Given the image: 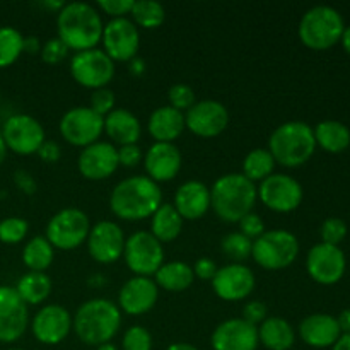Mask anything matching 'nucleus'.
<instances>
[{"mask_svg":"<svg viewBox=\"0 0 350 350\" xmlns=\"http://www.w3.org/2000/svg\"><path fill=\"white\" fill-rule=\"evenodd\" d=\"M299 255V241L286 229L265 231L253 241L252 258L265 270H282L293 265Z\"/></svg>","mask_w":350,"mask_h":350,"instance_id":"nucleus-7","label":"nucleus"},{"mask_svg":"<svg viewBox=\"0 0 350 350\" xmlns=\"http://www.w3.org/2000/svg\"><path fill=\"white\" fill-rule=\"evenodd\" d=\"M115 105H116L115 92L108 88L92 91L91 99H89V108H91L96 115L103 116V118L115 109Z\"/></svg>","mask_w":350,"mask_h":350,"instance_id":"nucleus-43","label":"nucleus"},{"mask_svg":"<svg viewBox=\"0 0 350 350\" xmlns=\"http://www.w3.org/2000/svg\"><path fill=\"white\" fill-rule=\"evenodd\" d=\"M258 342L269 350H289L296 342V332L284 318L269 317L258 325Z\"/></svg>","mask_w":350,"mask_h":350,"instance_id":"nucleus-29","label":"nucleus"},{"mask_svg":"<svg viewBox=\"0 0 350 350\" xmlns=\"http://www.w3.org/2000/svg\"><path fill=\"white\" fill-rule=\"evenodd\" d=\"M105 133L113 146H130L139 142L142 135V125L132 111L125 108H115L105 116Z\"/></svg>","mask_w":350,"mask_h":350,"instance_id":"nucleus-27","label":"nucleus"},{"mask_svg":"<svg viewBox=\"0 0 350 350\" xmlns=\"http://www.w3.org/2000/svg\"><path fill=\"white\" fill-rule=\"evenodd\" d=\"M123 350H152V335L147 328L140 325H133L123 334Z\"/></svg>","mask_w":350,"mask_h":350,"instance_id":"nucleus-40","label":"nucleus"},{"mask_svg":"<svg viewBox=\"0 0 350 350\" xmlns=\"http://www.w3.org/2000/svg\"><path fill=\"white\" fill-rule=\"evenodd\" d=\"M118 149V163L120 166L125 167H135L140 161L144 159L142 149L137 144H130V146L116 147Z\"/></svg>","mask_w":350,"mask_h":350,"instance_id":"nucleus-48","label":"nucleus"},{"mask_svg":"<svg viewBox=\"0 0 350 350\" xmlns=\"http://www.w3.org/2000/svg\"><path fill=\"white\" fill-rule=\"evenodd\" d=\"M70 74L79 85L96 91L108 88L115 77V62L99 48L77 51L70 58Z\"/></svg>","mask_w":350,"mask_h":350,"instance_id":"nucleus-9","label":"nucleus"},{"mask_svg":"<svg viewBox=\"0 0 350 350\" xmlns=\"http://www.w3.org/2000/svg\"><path fill=\"white\" fill-rule=\"evenodd\" d=\"M41 51V43L36 36H24V53L36 55Z\"/></svg>","mask_w":350,"mask_h":350,"instance_id":"nucleus-51","label":"nucleus"},{"mask_svg":"<svg viewBox=\"0 0 350 350\" xmlns=\"http://www.w3.org/2000/svg\"><path fill=\"white\" fill-rule=\"evenodd\" d=\"M340 43L344 46V50L347 51V55H350V26H345L344 33H342Z\"/></svg>","mask_w":350,"mask_h":350,"instance_id":"nucleus-56","label":"nucleus"},{"mask_svg":"<svg viewBox=\"0 0 350 350\" xmlns=\"http://www.w3.org/2000/svg\"><path fill=\"white\" fill-rule=\"evenodd\" d=\"M132 23L144 29H156L164 23L166 10L156 0H135L132 7Z\"/></svg>","mask_w":350,"mask_h":350,"instance_id":"nucleus-36","label":"nucleus"},{"mask_svg":"<svg viewBox=\"0 0 350 350\" xmlns=\"http://www.w3.org/2000/svg\"><path fill=\"white\" fill-rule=\"evenodd\" d=\"M7 350H24V349H16V347H14V349H7Z\"/></svg>","mask_w":350,"mask_h":350,"instance_id":"nucleus-60","label":"nucleus"},{"mask_svg":"<svg viewBox=\"0 0 350 350\" xmlns=\"http://www.w3.org/2000/svg\"><path fill=\"white\" fill-rule=\"evenodd\" d=\"M147 129H149L150 137L156 142L173 144L187 129L185 126V113L171 108L170 105L159 106L150 113Z\"/></svg>","mask_w":350,"mask_h":350,"instance_id":"nucleus-28","label":"nucleus"},{"mask_svg":"<svg viewBox=\"0 0 350 350\" xmlns=\"http://www.w3.org/2000/svg\"><path fill=\"white\" fill-rule=\"evenodd\" d=\"M103 51L113 62H130L137 57L140 48L139 27L129 17L111 19L103 27Z\"/></svg>","mask_w":350,"mask_h":350,"instance_id":"nucleus-14","label":"nucleus"},{"mask_svg":"<svg viewBox=\"0 0 350 350\" xmlns=\"http://www.w3.org/2000/svg\"><path fill=\"white\" fill-rule=\"evenodd\" d=\"M31 332L43 345H58L72 332V317L60 304H46L31 320Z\"/></svg>","mask_w":350,"mask_h":350,"instance_id":"nucleus-20","label":"nucleus"},{"mask_svg":"<svg viewBox=\"0 0 350 350\" xmlns=\"http://www.w3.org/2000/svg\"><path fill=\"white\" fill-rule=\"evenodd\" d=\"M166 350H198L195 345L185 344V342H176V344H171Z\"/></svg>","mask_w":350,"mask_h":350,"instance_id":"nucleus-57","label":"nucleus"},{"mask_svg":"<svg viewBox=\"0 0 350 350\" xmlns=\"http://www.w3.org/2000/svg\"><path fill=\"white\" fill-rule=\"evenodd\" d=\"M317 150L314 132L304 122H286L277 126L269 139V152L275 164L299 167L313 157Z\"/></svg>","mask_w":350,"mask_h":350,"instance_id":"nucleus-5","label":"nucleus"},{"mask_svg":"<svg viewBox=\"0 0 350 350\" xmlns=\"http://www.w3.org/2000/svg\"><path fill=\"white\" fill-rule=\"evenodd\" d=\"M16 183L19 185V187L23 188L26 193H33V191H34V181H33V178H31L27 173H26V180H23L21 173H16Z\"/></svg>","mask_w":350,"mask_h":350,"instance_id":"nucleus-52","label":"nucleus"},{"mask_svg":"<svg viewBox=\"0 0 350 350\" xmlns=\"http://www.w3.org/2000/svg\"><path fill=\"white\" fill-rule=\"evenodd\" d=\"M185 126L193 135L202 139H214L229 126V111L215 99L198 101L185 113Z\"/></svg>","mask_w":350,"mask_h":350,"instance_id":"nucleus-16","label":"nucleus"},{"mask_svg":"<svg viewBox=\"0 0 350 350\" xmlns=\"http://www.w3.org/2000/svg\"><path fill=\"white\" fill-rule=\"evenodd\" d=\"M181 152L174 144L154 142L144 156V167L152 181L167 183L174 180L181 170Z\"/></svg>","mask_w":350,"mask_h":350,"instance_id":"nucleus-24","label":"nucleus"},{"mask_svg":"<svg viewBox=\"0 0 350 350\" xmlns=\"http://www.w3.org/2000/svg\"><path fill=\"white\" fill-rule=\"evenodd\" d=\"M103 27L101 12L91 3L70 2L58 10L57 38L75 53L98 46L101 43Z\"/></svg>","mask_w":350,"mask_h":350,"instance_id":"nucleus-1","label":"nucleus"},{"mask_svg":"<svg viewBox=\"0 0 350 350\" xmlns=\"http://www.w3.org/2000/svg\"><path fill=\"white\" fill-rule=\"evenodd\" d=\"M267 314H269V310H267V304L262 303V301H250L245 308H243V320L248 321L253 327H258L263 321L267 320Z\"/></svg>","mask_w":350,"mask_h":350,"instance_id":"nucleus-47","label":"nucleus"},{"mask_svg":"<svg viewBox=\"0 0 350 350\" xmlns=\"http://www.w3.org/2000/svg\"><path fill=\"white\" fill-rule=\"evenodd\" d=\"M191 269H193V275L202 280H212L215 277V273H217V265H215L214 260L207 258V256L198 258L197 263Z\"/></svg>","mask_w":350,"mask_h":350,"instance_id":"nucleus-49","label":"nucleus"},{"mask_svg":"<svg viewBox=\"0 0 350 350\" xmlns=\"http://www.w3.org/2000/svg\"><path fill=\"white\" fill-rule=\"evenodd\" d=\"M159 287L150 277L133 275L126 280L118 293V308L130 317L146 314L156 306Z\"/></svg>","mask_w":350,"mask_h":350,"instance_id":"nucleus-22","label":"nucleus"},{"mask_svg":"<svg viewBox=\"0 0 350 350\" xmlns=\"http://www.w3.org/2000/svg\"><path fill=\"white\" fill-rule=\"evenodd\" d=\"M55 248L44 236H34L24 245L23 263L29 272H44L53 263Z\"/></svg>","mask_w":350,"mask_h":350,"instance_id":"nucleus-34","label":"nucleus"},{"mask_svg":"<svg viewBox=\"0 0 350 350\" xmlns=\"http://www.w3.org/2000/svg\"><path fill=\"white\" fill-rule=\"evenodd\" d=\"M163 204L161 187L149 176H129L115 185L109 195V208L123 221H144L152 217Z\"/></svg>","mask_w":350,"mask_h":350,"instance_id":"nucleus-2","label":"nucleus"},{"mask_svg":"<svg viewBox=\"0 0 350 350\" xmlns=\"http://www.w3.org/2000/svg\"><path fill=\"white\" fill-rule=\"evenodd\" d=\"M340 335L342 330L337 318L327 313L310 314L299 325L301 340L314 349L334 347Z\"/></svg>","mask_w":350,"mask_h":350,"instance_id":"nucleus-25","label":"nucleus"},{"mask_svg":"<svg viewBox=\"0 0 350 350\" xmlns=\"http://www.w3.org/2000/svg\"><path fill=\"white\" fill-rule=\"evenodd\" d=\"M193 269L185 262L163 263L154 273V282L167 293H183L193 284Z\"/></svg>","mask_w":350,"mask_h":350,"instance_id":"nucleus-31","label":"nucleus"},{"mask_svg":"<svg viewBox=\"0 0 350 350\" xmlns=\"http://www.w3.org/2000/svg\"><path fill=\"white\" fill-rule=\"evenodd\" d=\"M345 269H347V260L340 246L318 243L308 252V275L321 286H334L340 282L342 277L345 275Z\"/></svg>","mask_w":350,"mask_h":350,"instance_id":"nucleus-15","label":"nucleus"},{"mask_svg":"<svg viewBox=\"0 0 350 350\" xmlns=\"http://www.w3.org/2000/svg\"><path fill=\"white\" fill-rule=\"evenodd\" d=\"M338 325H340L342 334H350V310L342 311L340 317L337 318Z\"/></svg>","mask_w":350,"mask_h":350,"instance_id":"nucleus-53","label":"nucleus"},{"mask_svg":"<svg viewBox=\"0 0 350 350\" xmlns=\"http://www.w3.org/2000/svg\"><path fill=\"white\" fill-rule=\"evenodd\" d=\"M68 48L62 43L58 38H50V40L44 41L41 44V60L44 64H50V65H57L60 62H64L65 58L68 57Z\"/></svg>","mask_w":350,"mask_h":350,"instance_id":"nucleus-44","label":"nucleus"},{"mask_svg":"<svg viewBox=\"0 0 350 350\" xmlns=\"http://www.w3.org/2000/svg\"><path fill=\"white\" fill-rule=\"evenodd\" d=\"M0 132H2L7 150H12L19 156L36 154L46 140L43 125L34 116L23 115V113L7 118Z\"/></svg>","mask_w":350,"mask_h":350,"instance_id":"nucleus-13","label":"nucleus"},{"mask_svg":"<svg viewBox=\"0 0 350 350\" xmlns=\"http://www.w3.org/2000/svg\"><path fill=\"white\" fill-rule=\"evenodd\" d=\"M317 147L330 154H340L350 147V130L337 120H323L313 129Z\"/></svg>","mask_w":350,"mask_h":350,"instance_id":"nucleus-30","label":"nucleus"},{"mask_svg":"<svg viewBox=\"0 0 350 350\" xmlns=\"http://www.w3.org/2000/svg\"><path fill=\"white\" fill-rule=\"evenodd\" d=\"M133 2H135V0H99V2L96 3V9L108 14L111 19H120V17L130 16Z\"/></svg>","mask_w":350,"mask_h":350,"instance_id":"nucleus-45","label":"nucleus"},{"mask_svg":"<svg viewBox=\"0 0 350 350\" xmlns=\"http://www.w3.org/2000/svg\"><path fill=\"white\" fill-rule=\"evenodd\" d=\"M321 243L332 246H338L347 236V224L338 217H328L327 221L321 224L320 229Z\"/></svg>","mask_w":350,"mask_h":350,"instance_id":"nucleus-42","label":"nucleus"},{"mask_svg":"<svg viewBox=\"0 0 350 350\" xmlns=\"http://www.w3.org/2000/svg\"><path fill=\"white\" fill-rule=\"evenodd\" d=\"M183 219L173 204H161L150 217V234L159 243H170L180 236Z\"/></svg>","mask_w":350,"mask_h":350,"instance_id":"nucleus-32","label":"nucleus"},{"mask_svg":"<svg viewBox=\"0 0 350 350\" xmlns=\"http://www.w3.org/2000/svg\"><path fill=\"white\" fill-rule=\"evenodd\" d=\"M58 130L70 146L84 149L98 142L105 133V118L96 115L89 106H75L62 116Z\"/></svg>","mask_w":350,"mask_h":350,"instance_id":"nucleus-11","label":"nucleus"},{"mask_svg":"<svg viewBox=\"0 0 350 350\" xmlns=\"http://www.w3.org/2000/svg\"><path fill=\"white\" fill-rule=\"evenodd\" d=\"M332 350H350V334H342Z\"/></svg>","mask_w":350,"mask_h":350,"instance_id":"nucleus-55","label":"nucleus"},{"mask_svg":"<svg viewBox=\"0 0 350 350\" xmlns=\"http://www.w3.org/2000/svg\"><path fill=\"white\" fill-rule=\"evenodd\" d=\"M125 234L123 229L113 221H99L91 226L88 239V252L98 263L109 265L118 262L125 250Z\"/></svg>","mask_w":350,"mask_h":350,"instance_id":"nucleus-17","label":"nucleus"},{"mask_svg":"<svg viewBox=\"0 0 350 350\" xmlns=\"http://www.w3.org/2000/svg\"><path fill=\"white\" fill-rule=\"evenodd\" d=\"M27 229H29V224L24 219H3V221H0V241L5 243V245H17L26 238Z\"/></svg>","mask_w":350,"mask_h":350,"instance_id":"nucleus-39","label":"nucleus"},{"mask_svg":"<svg viewBox=\"0 0 350 350\" xmlns=\"http://www.w3.org/2000/svg\"><path fill=\"white\" fill-rule=\"evenodd\" d=\"M89 231H91V221L88 214L81 208L68 207L62 208L48 221L44 238L55 250L70 252L85 243Z\"/></svg>","mask_w":350,"mask_h":350,"instance_id":"nucleus-8","label":"nucleus"},{"mask_svg":"<svg viewBox=\"0 0 350 350\" xmlns=\"http://www.w3.org/2000/svg\"><path fill=\"white\" fill-rule=\"evenodd\" d=\"M255 286V273L245 263H229L222 269H217V273L212 279V289L215 296L231 303L246 299L253 293Z\"/></svg>","mask_w":350,"mask_h":350,"instance_id":"nucleus-19","label":"nucleus"},{"mask_svg":"<svg viewBox=\"0 0 350 350\" xmlns=\"http://www.w3.org/2000/svg\"><path fill=\"white\" fill-rule=\"evenodd\" d=\"M144 70H146V64H144V60H140V58H133V60H130V74L133 75H142Z\"/></svg>","mask_w":350,"mask_h":350,"instance_id":"nucleus-54","label":"nucleus"},{"mask_svg":"<svg viewBox=\"0 0 350 350\" xmlns=\"http://www.w3.org/2000/svg\"><path fill=\"white\" fill-rule=\"evenodd\" d=\"M5 156H7V147H5V142H3L2 132H0V166H2V163L5 161Z\"/></svg>","mask_w":350,"mask_h":350,"instance_id":"nucleus-58","label":"nucleus"},{"mask_svg":"<svg viewBox=\"0 0 350 350\" xmlns=\"http://www.w3.org/2000/svg\"><path fill=\"white\" fill-rule=\"evenodd\" d=\"M173 205L183 221H197L211 208V188L197 180L185 181L174 193Z\"/></svg>","mask_w":350,"mask_h":350,"instance_id":"nucleus-26","label":"nucleus"},{"mask_svg":"<svg viewBox=\"0 0 350 350\" xmlns=\"http://www.w3.org/2000/svg\"><path fill=\"white\" fill-rule=\"evenodd\" d=\"M273 170H275V159L269 152V149H253L243 159L241 174L248 178L252 183H256V181L262 183L265 178L273 174Z\"/></svg>","mask_w":350,"mask_h":350,"instance_id":"nucleus-35","label":"nucleus"},{"mask_svg":"<svg viewBox=\"0 0 350 350\" xmlns=\"http://www.w3.org/2000/svg\"><path fill=\"white\" fill-rule=\"evenodd\" d=\"M238 224L239 232H241L243 236H246L248 239H252V241H255L256 238H260V236L265 232V224H263L262 217H260L258 214H255V212L246 214Z\"/></svg>","mask_w":350,"mask_h":350,"instance_id":"nucleus-46","label":"nucleus"},{"mask_svg":"<svg viewBox=\"0 0 350 350\" xmlns=\"http://www.w3.org/2000/svg\"><path fill=\"white\" fill-rule=\"evenodd\" d=\"M14 289L27 306H38L50 297L53 284L44 272H27L17 280Z\"/></svg>","mask_w":350,"mask_h":350,"instance_id":"nucleus-33","label":"nucleus"},{"mask_svg":"<svg viewBox=\"0 0 350 350\" xmlns=\"http://www.w3.org/2000/svg\"><path fill=\"white\" fill-rule=\"evenodd\" d=\"M36 154L40 156L41 161L53 164L62 157V147L55 140H44L43 146L40 147V150Z\"/></svg>","mask_w":350,"mask_h":350,"instance_id":"nucleus-50","label":"nucleus"},{"mask_svg":"<svg viewBox=\"0 0 350 350\" xmlns=\"http://www.w3.org/2000/svg\"><path fill=\"white\" fill-rule=\"evenodd\" d=\"M122 327V311L113 301L96 297L82 303L72 317V330L91 347L108 344Z\"/></svg>","mask_w":350,"mask_h":350,"instance_id":"nucleus-3","label":"nucleus"},{"mask_svg":"<svg viewBox=\"0 0 350 350\" xmlns=\"http://www.w3.org/2000/svg\"><path fill=\"white\" fill-rule=\"evenodd\" d=\"M211 344L214 350H256L258 328L243 318H231L215 327Z\"/></svg>","mask_w":350,"mask_h":350,"instance_id":"nucleus-23","label":"nucleus"},{"mask_svg":"<svg viewBox=\"0 0 350 350\" xmlns=\"http://www.w3.org/2000/svg\"><path fill=\"white\" fill-rule=\"evenodd\" d=\"M123 258L135 275L150 277L164 263L163 243L157 241L150 232L137 231L126 238Z\"/></svg>","mask_w":350,"mask_h":350,"instance_id":"nucleus-10","label":"nucleus"},{"mask_svg":"<svg viewBox=\"0 0 350 350\" xmlns=\"http://www.w3.org/2000/svg\"><path fill=\"white\" fill-rule=\"evenodd\" d=\"M167 101L171 108L181 113H187L195 105V92L187 84H174L167 91Z\"/></svg>","mask_w":350,"mask_h":350,"instance_id":"nucleus-41","label":"nucleus"},{"mask_svg":"<svg viewBox=\"0 0 350 350\" xmlns=\"http://www.w3.org/2000/svg\"><path fill=\"white\" fill-rule=\"evenodd\" d=\"M29 311L27 304L10 286H0V342L12 344L27 330Z\"/></svg>","mask_w":350,"mask_h":350,"instance_id":"nucleus-18","label":"nucleus"},{"mask_svg":"<svg viewBox=\"0 0 350 350\" xmlns=\"http://www.w3.org/2000/svg\"><path fill=\"white\" fill-rule=\"evenodd\" d=\"M24 53V36L16 27H0V68L10 67Z\"/></svg>","mask_w":350,"mask_h":350,"instance_id":"nucleus-37","label":"nucleus"},{"mask_svg":"<svg viewBox=\"0 0 350 350\" xmlns=\"http://www.w3.org/2000/svg\"><path fill=\"white\" fill-rule=\"evenodd\" d=\"M258 198L256 185L241 173H229L217 178L211 188V207L224 222H239L253 212Z\"/></svg>","mask_w":350,"mask_h":350,"instance_id":"nucleus-4","label":"nucleus"},{"mask_svg":"<svg viewBox=\"0 0 350 350\" xmlns=\"http://www.w3.org/2000/svg\"><path fill=\"white\" fill-rule=\"evenodd\" d=\"M256 190H258V198L262 204L279 214H289L296 211L304 197L299 181L282 173L270 174L260 183Z\"/></svg>","mask_w":350,"mask_h":350,"instance_id":"nucleus-12","label":"nucleus"},{"mask_svg":"<svg viewBox=\"0 0 350 350\" xmlns=\"http://www.w3.org/2000/svg\"><path fill=\"white\" fill-rule=\"evenodd\" d=\"M118 149L111 142L98 140L79 154V173L91 181H103L118 170Z\"/></svg>","mask_w":350,"mask_h":350,"instance_id":"nucleus-21","label":"nucleus"},{"mask_svg":"<svg viewBox=\"0 0 350 350\" xmlns=\"http://www.w3.org/2000/svg\"><path fill=\"white\" fill-rule=\"evenodd\" d=\"M221 250L232 263H243V260L250 258L253 252V241L243 236L241 232H229L222 238Z\"/></svg>","mask_w":350,"mask_h":350,"instance_id":"nucleus-38","label":"nucleus"},{"mask_svg":"<svg viewBox=\"0 0 350 350\" xmlns=\"http://www.w3.org/2000/svg\"><path fill=\"white\" fill-rule=\"evenodd\" d=\"M344 29V17L337 9L330 5H317L306 10L301 17L297 34L304 46L320 51L340 43Z\"/></svg>","mask_w":350,"mask_h":350,"instance_id":"nucleus-6","label":"nucleus"},{"mask_svg":"<svg viewBox=\"0 0 350 350\" xmlns=\"http://www.w3.org/2000/svg\"><path fill=\"white\" fill-rule=\"evenodd\" d=\"M96 350H118V347L115 344H111V342H108V344H103L99 347H96Z\"/></svg>","mask_w":350,"mask_h":350,"instance_id":"nucleus-59","label":"nucleus"}]
</instances>
